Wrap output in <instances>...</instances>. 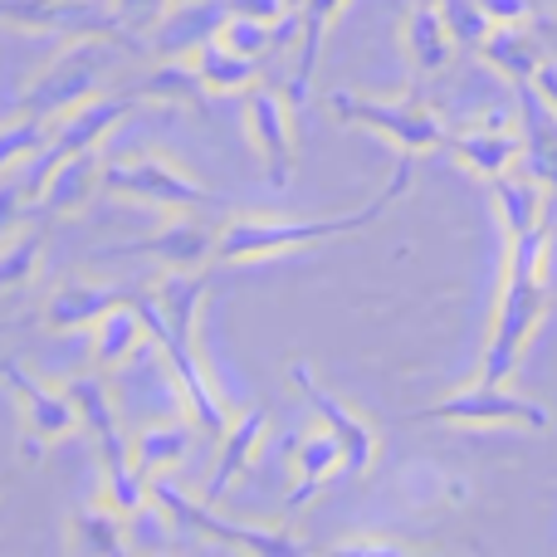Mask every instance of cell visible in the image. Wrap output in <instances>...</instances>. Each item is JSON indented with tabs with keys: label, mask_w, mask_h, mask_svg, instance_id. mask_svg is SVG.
Segmentation results:
<instances>
[{
	"label": "cell",
	"mask_w": 557,
	"mask_h": 557,
	"mask_svg": "<svg viewBox=\"0 0 557 557\" xmlns=\"http://www.w3.org/2000/svg\"><path fill=\"white\" fill-rule=\"evenodd\" d=\"M127 113H133V94L88 98V103H78L74 113H64L54 127H49V147H54L59 157H74V152H88V147H103L108 133H113Z\"/></svg>",
	"instance_id": "obj_17"
},
{
	"label": "cell",
	"mask_w": 557,
	"mask_h": 557,
	"mask_svg": "<svg viewBox=\"0 0 557 557\" xmlns=\"http://www.w3.org/2000/svg\"><path fill=\"white\" fill-rule=\"evenodd\" d=\"M509 117H519V108H513V113H490L484 117V127H470V133L450 137L455 162L470 166L480 182H494V176L509 172V166L523 157V133L519 127H509Z\"/></svg>",
	"instance_id": "obj_12"
},
{
	"label": "cell",
	"mask_w": 557,
	"mask_h": 557,
	"mask_svg": "<svg viewBox=\"0 0 557 557\" xmlns=\"http://www.w3.org/2000/svg\"><path fill=\"white\" fill-rule=\"evenodd\" d=\"M421 421L465 425V431H553L548 406L509 392L504 382H474L465 392H450L445 401L425 406Z\"/></svg>",
	"instance_id": "obj_8"
},
{
	"label": "cell",
	"mask_w": 557,
	"mask_h": 557,
	"mask_svg": "<svg viewBox=\"0 0 557 557\" xmlns=\"http://www.w3.org/2000/svg\"><path fill=\"white\" fill-rule=\"evenodd\" d=\"M225 10H231V15H250V20H270V25H278L284 15L298 10V0H225Z\"/></svg>",
	"instance_id": "obj_35"
},
{
	"label": "cell",
	"mask_w": 557,
	"mask_h": 557,
	"mask_svg": "<svg viewBox=\"0 0 557 557\" xmlns=\"http://www.w3.org/2000/svg\"><path fill=\"white\" fill-rule=\"evenodd\" d=\"M221 45L235 49V54H245V59H264L270 49H278V25H270V20H250V15H225Z\"/></svg>",
	"instance_id": "obj_32"
},
{
	"label": "cell",
	"mask_w": 557,
	"mask_h": 557,
	"mask_svg": "<svg viewBox=\"0 0 557 557\" xmlns=\"http://www.w3.org/2000/svg\"><path fill=\"white\" fill-rule=\"evenodd\" d=\"M176 519L157 499H147L137 513H127V548L133 553H172L176 548Z\"/></svg>",
	"instance_id": "obj_30"
},
{
	"label": "cell",
	"mask_w": 557,
	"mask_h": 557,
	"mask_svg": "<svg viewBox=\"0 0 557 557\" xmlns=\"http://www.w3.org/2000/svg\"><path fill=\"white\" fill-rule=\"evenodd\" d=\"M327 113L337 123H357L367 133H382L386 143H396L411 157L450 143L445 123L425 103H416V98H367V94H352V88H333L327 94Z\"/></svg>",
	"instance_id": "obj_7"
},
{
	"label": "cell",
	"mask_w": 557,
	"mask_h": 557,
	"mask_svg": "<svg viewBox=\"0 0 557 557\" xmlns=\"http://www.w3.org/2000/svg\"><path fill=\"white\" fill-rule=\"evenodd\" d=\"M5 367H10V357H0V376H5Z\"/></svg>",
	"instance_id": "obj_38"
},
{
	"label": "cell",
	"mask_w": 557,
	"mask_h": 557,
	"mask_svg": "<svg viewBox=\"0 0 557 557\" xmlns=\"http://www.w3.org/2000/svg\"><path fill=\"white\" fill-rule=\"evenodd\" d=\"M39 255H45V231H15L0 245V294H15L39 274Z\"/></svg>",
	"instance_id": "obj_29"
},
{
	"label": "cell",
	"mask_w": 557,
	"mask_h": 557,
	"mask_svg": "<svg viewBox=\"0 0 557 557\" xmlns=\"http://www.w3.org/2000/svg\"><path fill=\"white\" fill-rule=\"evenodd\" d=\"M294 465H298V480H294V490H288V499H284V523L298 519V513L323 494V484L333 480L337 470H347V450H343V441L318 421V431H308L304 441H294Z\"/></svg>",
	"instance_id": "obj_14"
},
{
	"label": "cell",
	"mask_w": 557,
	"mask_h": 557,
	"mask_svg": "<svg viewBox=\"0 0 557 557\" xmlns=\"http://www.w3.org/2000/svg\"><path fill=\"white\" fill-rule=\"evenodd\" d=\"M215 245H221V231H211V225L196 221V215H176V221H166L157 235L127 245L123 255H147V260H157L162 270H201L206 260H215Z\"/></svg>",
	"instance_id": "obj_15"
},
{
	"label": "cell",
	"mask_w": 557,
	"mask_h": 557,
	"mask_svg": "<svg viewBox=\"0 0 557 557\" xmlns=\"http://www.w3.org/2000/svg\"><path fill=\"white\" fill-rule=\"evenodd\" d=\"M284 376H288V386H294L298 396L308 401V411L318 416V421L327 425V431L343 441V450H347V474H367L376 465V450H382V441H376V431L362 421V416L352 411V406L343 401V396H333L323 382L313 376V367L304 362V357H294V362L284 367Z\"/></svg>",
	"instance_id": "obj_10"
},
{
	"label": "cell",
	"mask_w": 557,
	"mask_h": 557,
	"mask_svg": "<svg viewBox=\"0 0 557 557\" xmlns=\"http://www.w3.org/2000/svg\"><path fill=\"white\" fill-rule=\"evenodd\" d=\"M347 0H298V20H304V35H298V49H294V74H288V103H308L313 94V74H318V59H323V45H327V25L337 20Z\"/></svg>",
	"instance_id": "obj_22"
},
{
	"label": "cell",
	"mask_w": 557,
	"mask_h": 557,
	"mask_svg": "<svg viewBox=\"0 0 557 557\" xmlns=\"http://www.w3.org/2000/svg\"><path fill=\"white\" fill-rule=\"evenodd\" d=\"M113 49H117L113 39H69L64 54L29 84L25 113L45 117V123L54 127L59 117L74 113L78 103L98 98V88H103V64H113Z\"/></svg>",
	"instance_id": "obj_4"
},
{
	"label": "cell",
	"mask_w": 557,
	"mask_h": 557,
	"mask_svg": "<svg viewBox=\"0 0 557 557\" xmlns=\"http://www.w3.org/2000/svg\"><path fill=\"white\" fill-rule=\"evenodd\" d=\"M441 10H445V25H450L460 49H480L484 39L494 35V20L484 15L480 0H441Z\"/></svg>",
	"instance_id": "obj_33"
},
{
	"label": "cell",
	"mask_w": 557,
	"mask_h": 557,
	"mask_svg": "<svg viewBox=\"0 0 557 557\" xmlns=\"http://www.w3.org/2000/svg\"><path fill=\"white\" fill-rule=\"evenodd\" d=\"M64 548L69 553H127V519L113 504H88L64 523Z\"/></svg>",
	"instance_id": "obj_27"
},
{
	"label": "cell",
	"mask_w": 557,
	"mask_h": 557,
	"mask_svg": "<svg viewBox=\"0 0 557 557\" xmlns=\"http://www.w3.org/2000/svg\"><path fill=\"white\" fill-rule=\"evenodd\" d=\"M191 64H196V74H201V84H206V94L211 98L250 94V88L260 84V64L245 59V54H235V49H225L221 35L206 39V45L191 54Z\"/></svg>",
	"instance_id": "obj_26"
},
{
	"label": "cell",
	"mask_w": 557,
	"mask_h": 557,
	"mask_svg": "<svg viewBox=\"0 0 557 557\" xmlns=\"http://www.w3.org/2000/svg\"><path fill=\"white\" fill-rule=\"evenodd\" d=\"M88 333H94V367L98 372H117V367L137 362L143 347L152 343V327H147L143 308H137L133 298H123L117 308H108Z\"/></svg>",
	"instance_id": "obj_18"
},
{
	"label": "cell",
	"mask_w": 557,
	"mask_h": 557,
	"mask_svg": "<svg viewBox=\"0 0 557 557\" xmlns=\"http://www.w3.org/2000/svg\"><path fill=\"white\" fill-rule=\"evenodd\" d=\"M494 206H499V221H504V231L509 235H523V231H533V225H543L548 221V186L539 182V176H529L519 166V172H499L494 176Z\"/></svg>",
	"instance_id": "obj_25"
},
{
	"label": "cell",
	"mask_w": 557,
	"mask_h": 557,
	"mask_svg": "<svg viewBox=\"0 0 557 557\" xmlns=\"http://www.w3.org/2000/svg\"><path fill=\"white\" fill-rule=\"evenodd\" d=\"M206 294H211V278L201 270H162L152 294H133V304L143 308L147 327H152V347L166 357V372H172L176 392H182L191 421L206 435L221 441L231 431V411H225V396L215 392L211 367L201 357V313H206Z\"/></svg>",
	"instance_id": "obj_1"
},
{
	"label": "cell",
	"mask_w": 557,
	"mask_h": 557,
	"mask_svg": "<svg viewBox=\"0 0 557 557\" xmlns=\"http://www.w3.org/2000/svg\"><path fill=\"white\" fill-rule=\"evenodd\" d=\"M401 39H406V59H411L416 74H441V69L455 59V49H460L450 35V25H445L441 0H435V5H416L411 15H406Z\"/></svg>",
	"instance_id": "obj_24"
},
{
	"label": "cell",
	"mask_w": 557,
	"mask_h": 557,
	"mask_svg": "<svg viewBox=\"0 0 557 557\" xmlns=\"http://www.w3.org/2000/svg\"><path fill=\"white\" fill-rule=\"evenodd\" d=\"M49 143V123L45 117H15V123L0 127V176H10L15 166H25L39 147Z\"/></svg>",
	"instance_id": "obj_31"
},
{
	"label": "cell",
	"mask_w": 557,
	"mask_h": 557,
	"mask_svg": "<svg viewBox=\"0 0 557 557\" xmlns=\"http://www.w3.org/2000/svg\"><path fill=\"white\" fill-rule=\"evenodd\" d=\"M539 88H543V94L553 98V108H557V59H553V64H543V74H539Z\"/></svg>",
	"instance_id": "obj_37"
},
{
	"label": "cell",
	"mask_w": 557,
	"mask_h": 557,
	"mask_svg": "<svg viewBox=\"0 0 557 557\" xmlns=\"http://www.w3.org/2000/svg\"><path fill=\"white\" fill-rule=\"evenodd\" d=\"M480 5L494 25H529V20L543 10V0H480Z\"/></svg>",
	"instance_id": "obj_34"
},
{
	"label": "cell",
	"mask_w": 557,
	"mask_h": 557,
	"mask_svg": "<svg viewBox=\"0 0 557 557\" xmlns=\"http://www.w3.org/2000/svg\"><path fill=\"white\" fill-rule=\"evenodd\" d=\"M5 327H10V323H0V333H5Z\"/></svg>",
	"instance_id": "obj_40"
},
{
	"label": "cell",
	"mask_w": 557,
	"mask_h": 557,
	"mask_svg": "<svg viewBox=\"0 0 557 557\" xmlns=\"http://www.w3.org/2000/svg\"><path fill=\"white\" fill-rule=\"evenodd\" d=\"M411 172H416V157L401 152V162H396L386 191L372 196V201L352 215H313V221H304V215H235V221L221 231L215 260L250 264V260H264V255L308 250V245H323V240H337V235L367 231L372 221H382V215L392 211V201H401V196L411 191Z\"/></svg>",
	"instance_id": "obj_3"
},
{
	"label": "cell",
	"mask_w": 557,
	"mask_h": 557,
	"mask_svg": "<svg viewBox=\"0 0 557 557\" xmlns=\"http://www.w3.org/2000/svg\"><path fill=\"white\" fill-rule=\"evenodd\" d=\"M264 435H270V416H264V411H240V416H235L231 431L221 435V455H215L211 480L201 484V499L206 504H221L225 494H231V484L240 480V474L255 465V455L264 450Z\"/></svg>",
	"instance_id": "obj_16"
},
{
	"label": "cell",
	"mask_w": 557,
	"mask_h": 557,
	"mask_svg": "<svg viewBox=\"0 0 557 557\" xmlns=\"http://www.w3.org/2000/svg\"><path fill=\"white\" fill-rule=\"evenodd\" d=\"M519 133H523L519 166L529 176H539L548 191H557V108L539 88V78L519 84Z\"/></svg>",
	"instance_id": "obj_13"
},
{
	"label": "cell",
	"mask_w": 557,
	"mask_h": 557,
	"mask_svg": "<svg viewBox=\"0 0 557 557\" xmlns=\"http://www.w3.org/2000/svg\"><path fill=\"white\" fill-rule=\"evenodd\" d=\"M333 553H367V557L386 553V557H401V553H416V548H411V543H392V539H343Z\"/></svg>",
	"instance_id": "obj_36"
},
{
	"label": "cell",
	"mask_w": 557,
	"mask_h": 557,
	"mask_svg": "<svg viewBox=\"0 0 557 557\" xmlns=\"http://www.w3.org/2000/svg\"><path fill=\"white\" fill-rule=\"evenodd\" d=\"M245 133H250L255 157H260V166H264V182H270L274 191H284L298 166L294 123H288V94H278L270 84H255L250 94H245Z\"/></svg>",
	"instance_id": "obj_11"
},
{
	"label": "cell",
	"mask_w": 557,
	"mask_h": 557,
	"mask_svg": "<svg viewBox=\"0 0 557 557\" xmlns=\"http://www.w3.org/2000/svg\"><path fill=\"white\" fill-rule=\"evenodd\" d=\"M172 5H186V0H172Z\"/></svg>",
	"instance_id": "obj_39"
},
{
	"label": "cell",
	"mask_w": 557,
	"mask_h": 557,
	"mask_svg": "<svg viewBox=\"0 0 557 557\" xmlns=\"http://www.w3.org/2000/svg\"><path fill=\"white\" fill-rule=\"evenodd\" d=\"M225 0H186V5H172L162 20V35H157V54L162 59H191L206 39L221 35L225 25Z\"/></svg>",
	"instance_id": "obj_21"
},
{
	"label": "cell",
	"mask_w": 557,
	"mask_h": 557,
	"mask_svg": "<svg viewBox=\"0 0 557 557\" xmlns=\"http://www.w3.org/2000/svg\"><path fill=\"white\" fill-rule=\"evenodd\" d=\"M0 25L39 29V35H64V39H113L127 54H143V39L133 35L117 10L103 0H0Z\"/></svg>",
	"instance_id": "obj_5"
},
{
	"label": "cell",
	"mask_w": 557,
	"mask_h": 557,
	"mask_svg": "<svg viewBox=\"0 0 557 557\" xmlns=\"http://www.w3.org/2000/svg\"><path fill=\"white\" fill-rule=\"evenodd\" d=\"M94 191H103V152L88 147V152H74V157L59 162V172L49 176L39 206L54 211V215H74V211H84V206L94 201Z\"/></svg>",
	"instance_id": "obj_23"
},
{
	"label": "cell",
	"mask_w": 557,
	"mask_h": 557,
	"mask_svg": "<svg viewBox=\"0 0 557 557\" xmlns=\"http://www.w3.org/2000/svg\"><path fill=\"white\" fill-rule=\"evenodd\" d=\"M103 191L137 206H157V211H201V206H215V196L191 172H182L176 162H166L157 152L103 157Z\"/></svg>",
	"instance_id": "obj_6"
},
{
	"label": "cell",
	"mask_w": 557,
	"mask_h": 557,
	"mask_svg": "<svg viewBox=\"0 0 557 557\" xmlns=\"http://www.w3.org/2000/svg\"><path fill=\"white\" fill-rule=\"evenodd\" d=\"M123 298V288L113 284H98V278H69V284H59L54 294L45 298V323L54 327V333H78V327H94L98 318L108 313V308H117Z\"/></svg>",
	"instance_id": "obj_19"
},
{
	"label": "cell",
	"mask_w": 557,
	"mask_h": 557,
	"mask_svg": "<svg viewBox=\"0 0 557 557\" xmlns=\"http://www.w3.org/2000/svg\"><path fill=\"white\" fill-rule=\"evenodd\" d=\"M484 64H494L513 88L519 84H533L543 74V64H553L548 45L533 25H494V35L480 45Z\"/></svg>",
	"instance_id": "obj_20"
},
{
	"label": "cell",
	"mask_w": 557,
	"mask_h": 557,
	"mask_svg": "<svg viewBox=\"0 0 557 557\" xmlns=\"http://www.w3.org/2000/svg\"><path fill=\"white\" fill-rule=\"evenodd\" d=\"M5 382L20 401V460L25 465H39L49 445L69 441V435L84 425V416H78L69 386L39 382V376H29L15 357H10V367H5Z\"/></svg>",
	"instance_id": "obj_9"
},
{
	"label": "cell",
	"mask_w": 557,
	"mask_h": 557,
	"mask_svg": "<svg viewBox=\"0 0 557 557\" xmlns=\"http://www.w3.org/2000/svg\"><path fill=\"white\" fill-rule=\"evenodd\" d=\"M548 260H553L548 221L523 235H509V274H504L490 343H484L480 357V382H509L519 372L529 337L548 318Z\"/></svg>",
	"instance_id": "obj_2"
},
{
	"label": "cell",
	"mask_w": 557,
	"mask_h": 557,
	"mask_svg": "<svg viewBox=\"0 0 557 557\" xmlns=\"http://www.w3.org/2000/svg\"><path fill=\"white\" fill-rule=\"evenodd\" d=\"M133 450H137V465H143L147 474H172L176 465L186 460V450H191V421L147 425V431L133 435Z\"/></svg>",
	"instance_id": "obj_28"
}]
</instances>
